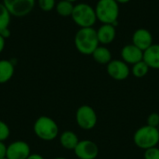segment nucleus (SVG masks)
I'll return each instance as SVG.
<instances>
[{
  "instance_id": "f257e3e1",
  "label": "nucleus",
  "mask_w": 159,
  "mask_h": 159,
  "mask_svg": "<svg viewBox=\"0 0 159 159\" xmlns=\"http://www.w3.org/2000/svg\"><path fill=\"white\" fill-rule=\"evenodd\" d=\"M74 43L76 50L83 55H92L100 45L97 31L93 27L79 28L75 33Z\"/></svg>"
},
{
  "instance_id": "f03ea898",
  "label": "nucleus",
  "mask_w": 159,
  "mask_h": 159,
  "mask_svg": "<svg viewBox=\"0 0 159 159\" xmlns=\"http://www.w3.org/2000/svg\"><path fill=\"white\" fill-rule=\"evenodd\" d=\"M94 8L97 20L102 24L116 25L117 23L120 8L116 0H98Z\"/></svg>"
},
{
  "instance_id": "7ed1b4c3",
  "label": "nucleus",
  "mask_w": 159,
  "mask_h": 159,
  "mask_svg": "<svg viewBox=\"0 0 159 159\" xmlns=\"http://www.w3.org/2000/svg\"><path fill=\"white\" fill-rule=\"evenodd\" d=\"M134 144L143 150H147L157 146L159 143V128L149 125L139 128L133 135Z\"/></svg>"
},
{
  "instance_id": "20e7f679",
  "label": "nucleus",
  "mask_w": 159,
  "mask_h": 159,
  "mask_svg": "<svg viewBox=\"0 0 159 159\" xmlns=\"http://www.w3.org/2000/svg\"><path fill=\"white\" fill-rule=\"evenodd\" d=\"M71 18L79 28L93 27L98 20L95 8L88 3L75 4Z\"/></svg>"
},
{
  "instance_id": "39448f33",
  "label": "nucleus",
  "mask_w": 159,
  "mask_h": 159,
  "mask_svg": "<svg viewBox=\"0 0 159 159\" xmlns=\"http://www.w3.org/2000/svg\"><path fill=\"white\" fill-rule=\"evenodd\" d=\"M34 132L37 138L45 142L55 140L59 136V126L49 116H39L34 123Z\"/></svg>"
},
{
  "instance_id": "423d86ee",
  "label": "nucleus",
  "mask_w": 159,
  "mask_h": 159,
  "mask_svg": "<svg viewBox=\"0 0 159 159\" xmlns=\"http://www.w3.org/2000/svg\"><path fill=\"white\" fill-rule=\"evenodd\" d=\"M75 121L80 129L84 130H90L95 128L98 122V116L91 106L84 104L77 108L75 113Z\"/></svg>"
},
{
  "instance_id": "0eeeda50",
  "label": "nucleus",
  "mask_w": 159,
  "mask_h": 159,
  "mask_svg": "<svg viewBox=\"0 0 159 159\" xmlns=\"http://www.w3.org/2000/svg\"><path fill=\"white\" fill-rule=\"evenodd\" d=\"M36 0H2L11 16L21 18L31 13L35 6Z\"/></svg>"
},
{
  "instance_id": "6e6552de",
  "label": "nucleus",
  "mask_w": 159,
  "mask_h": 159,
  "mask_svg": "<svg viewBox=\"0 0 159 159\" xmlns=\"http://www.w3.org/2000/svg\"><path fill=\"white\" fill-rule=\"evenodd\" d=\"M107 74L116 81L126 80L131 74L129 65L122 60H112L106 65Z\"/></svg>"
},
{
  "instance_id": "1a4fd4ad",
  "label": "nucleus",
  "mask_w": 159,
  "mask_h": 159,
  "mask_svg": "<svg viewBox=\"0 0 159 159\" xmlns=\"http://www.w3.org/2000/svg\"><path fill=\"white\" fill-rule=\"evenodd\" d=\"M74 152L77 158L96 159L99 155V147L92 141L83 140L79 141Z\"/></svg>"
},
{
  "instance_id": "9d476101",
  "label": "nucleus",
  "mask_w": 159,
  "mask_h": 159,
  "mask_svg": "<svg viewBox=\"0 0 159 159\" xmlns=\"http://www.w3.org/2000/svg\"><path fill=\"white\" fill-rule=\"evenodd\" d=\"M31 155L30 145L24 141H15L7 145V159H27Z\"/></svg>"
},
{
  "instance_id": "9b49d317",
  "label": "nucleus",
  "mask_w": 159,
  "mask_h": 159,
  "mask_svg": "<svg viewBox=\"0 0 159 159\" xmlns=\"http://www.w3.org/2000/svg\"><path fill=\"white\" fill-rule=\"evenodd\" d=\"M132 44L142 49L143 51L146 50L149 47L154 44V38L152 33L145 28L137 29L132 34Z\"/></svg>"
},
{
  "instance_id": "f8f14e48",
  "label": "nucleus",
  "mask_w": 159,
  "mask_h": 159,
  "mask_svg": "<svg viewBox=\"0 0 159 159\" xmlns=\"http://www.w3.org/2000/svg\"><path fill=\"white\" fill-rule=\"evenodd\" d=\"M121 60L129 65H133L143 60V51L131 44L125 45L120 51Z\"/></svg>"
},
{
  "instance_id": "ddd939ff",
  "label": "nucleus",
  "mask_w": 159,
  "mask_h": 159,
  "mask_svg": "<svg viewBox=\"0 0 159 159\" xmlns=\"http://www.w3.org/2000/svg\"><path fill=\"white\" fill-rule=\"evenodd\" d=\"M96 31L100 45H110L116 39V28L114 24H102L98 29H96Z\"/></svg>"
},
{
  "instance_id": "4468645a",
  "label": "nucleus",
  "mask_w": 159,
  "mask_h": 159,
  "mask_svg": "<svg viewBox=\"0 0 159 159\" xmlns=\"http://www.w3.org/2000/svg\"><path fill=\"white\" fill-rule=\"evenodd\" d=\"M143 61L150 69L159 70V44H153L143 51Z\"/></svg>"
},
{
  "instance_id": "2eb2a0df",
  "label": "nucleus",
  "mask_w": 159,
  "mask_h": 159,
  "mask_svg": "<svg viewBox=\"0 0 159 159\" xmlns=\"http://www.w3.org/2000/svg\"><path fill=\"white\" fill-rule=\"evenodd\" d=\"M15 64L9 60H0V84L8 82L14 75Z\"/></svg>"
},
{
  "instance_id": "dca6fc26",
  "label": "nucleus",
  "mask_w": 159,
  "mask_h": 159,
  "mask_svg": "<svg viewBox=\"0 0 159 159\" xmlns=\"http://www.w3.org/2000/svg\"><path fill=\"white\" fill-rule=\"evenodd\" d=\"M78 143V136L74 131L65 130L60 135V143L66 150H75Z\"/></svg>"
},
{
  "instance_id": "f3484780",
  "label": "nucleus",
  "mask_w": 159,
  "mask_h": 159,
  "mask_svg": "<svg viewBox=\"0 0 159 159\" xmlns=\"http://www.w3.org/2000/svg\"><path fill=\"white\" fill-rule=\"evenodd\" d=\"M91 56L97 63L102 65H107L112 61V53L110 49L102 45H99Z\"/></svg>"
},
{
  "instance_id": "a211bd4d",
  "label": "nucleus",
  "mask_w": 159,
  "mask_h": 159,
  "mask_svg": "<svg viewBox=\"0 0 159 159\" xmlns=\"http://www.w3.org/2000/svg\"><path fill=\"white\" fill-rule=\"evenodd\" d=\"M74 3L67 1V0H60L57 2L55 10L58 13V15L61 17H71L73 10H74Z\"/></svg>"
},
{
  "instance_id": "6ab92c4d",
  "label": "nucleus",
  "mask_w": 159,
  "mask_h": 159,
  "mask_svg": "<svg viewBox=\"0 0 159 159\" xmlns=\"http://www.w3.org/2000/svg\"><path fill=\"white\" fill-rule=\"evenodd\" d=\"M149 70H150V67L143 60V61L133 64L130 69V72L133 76H135L137 78H143L149 73Z\"/></svg>"
},
{
  "instance_id": "aec40b11",
  "label": "nucleus",
  "mask_w": 159,
  "mask_h": 159,
  "mask_svg": "<svg viewBox=\"0 0 159 159\" xmlns=\"http://www.w3.org/2000/svg\"><path fill=\"white\" fill-rule=\"evenodd\" d=\"M11 17L12 16L7 11L6 7L2 4V2H0V33L9 27Z\"/></svg>"
},
{
  "instance_id": "412c9836",
  "label": "nucleus",
  "mask_w": 159,
  "mask_h": 159,
  "mask_svg": "<svg viewBox=\"0 0 159 159\" xmlns=\"http://www.w3.org/2000/svg\"><path fill=\"white\" fill-rule=\"evenodd\" d=\"M56 4V0H37L38 7L45 12H48L55 9Z\"/></svg>"
},
{
  "instance_id": "4be33fe9",
  "label": "nucleus",
  "mask_w": 159,
  "mask_h": 159,
  "mask_svg": "<svg viewBox=\"0 0 159 159\" xmlns=\"http://www.w3.org/2000/svg\"><path fill=\"white\" fill-rule=\"evenodd\" d=\"M10 135L9 127L7 125L6 122L0 120V142H5L8 139Z\"/></svg>"
},
{
  "instance_id": "5701e85b",
  "label": "nucleus",
  "mask_w": 159,
  "mask_h": 159,
  "mask_svg": "<svg viewBox=\"0 0 159 159\" xmlns=\"http://www.w3.org/2000/svg\"><path fill=\"white\" fill-rule=\"evenodd\" d=\"M144 159H159V148L157 146L147 149L143 154Z\"/></svg>"
},
{
  "instance_id": "b1692460",
  "label": "nucleus",
  "mask_w": 159,
  "mask_h": 159,
  "mask_svg": "<svg viewBox=\"0 0 159 159\" xmlns=\"http://www.w3.org/2000/svg\"><path fill=\"white\" fill-rule=\"evenodd\" d=\"M147 125L155 128H159V114L152 113L147 117Z\"/></svg>"
},
{
  "instance_id": "393cba45",
  "label": "nucleus",
  "mask_w": 159,
  "mask_h": 159,
  "mask_svg": "<svg viewBox=\"0 0 159 159\" xmlns=\"http://www.w3.org/2000/svg\"><path fill=\"white\" fill-rule=\"evenodd\" d=\"M7 146L5 144V143L0 142V159H4L7 157Z\"/></svg>"
},
{
  "instance_id": "a878e982",
  "label": "nucleus",
  "mask_w": 159,
  "mask_h": 159,
  "mask_svg": "<svg viewBox=\"0 0 159 159\" xmlns=\"http://www.w3.org/2000/svg\"><path fill=\"white\" fill-rule=\"evenodd\" d=\"M0 34H1L5 39H7V38H9V37H10V35H11V32H10L9 28H7V29L3 30V31L0 33Z\"/></svg>"
},
{
  "instance_id": "bb28decb",
  "label": "nucleus",
  "mask_w": 159,
  "mask_h": 159,
  "mask_svg": "<svg viewBox=\"0 0 159 159\" xmlns=\"http://www.w3.org/2000/svg\"><path fill=\"white\" fill-rule=\"evenodd\" d=\"M5 47H6V39L0 34V54L3 52Z\"/></svg>"
},
{
  "instance_id": "cd10ccee",
  "label": "nucleus",
  "mask_w": 159,
  "mask_h": 159,
  "mask_svg": "<svg viewBox=\"0 0 159 159\" xmlns=\"http://www.w3.org/2000/svg\"><path fill=\"white\" fill-rule=\"evenodd\" d=\"M27 159H45L41 155H39V154H31Z\"/></svg>"
},
{
  "instance_id": "c85d7f7f",
  "label": "nucleus",
  "mask_w": 159,
  "mask_h": 159,
  "mask_svg": "<svg viewBox=\"0 0 159 159\" xmlns=\"http://www.w3.org/2000/svg\"><path fill=\"white\" fill-rule=\"evenodd\" d=\"M116 1L120 5V4H127V3H129L130 0H116Z\"/></svg>"
},
{
  "instance_id": "c756f323",
  "label": "nucleus",
  "mask_w": 159,
  "mask_h": 159,
  "mask_svg": "<svg viewBox=\"0 0 159 159\" xmlns=\"http://www.w3.org/2000/svg\"><path fill=\"white\" fill-rule=\"evenodd\" d=\"M53 159H67L66 157H55Z\"/></svg>"
},
{
  "instance_id": "7c9ffc66",
  "label": "nucleus",
  "mask_w": 159,
  "mask_h": 159,
  "mask_svg": "<svg viewBox=\"0 0 159 159\" xmlns=\"http://www.w3.org/2000/svg\"><path fill=\"white\" fill-rule=\"evenodd\" d=\"M67 1H70V2H72V3H75V2H76L77 0H67Z\"/></svg>"
},
{
  "instance_id": "2f4dec72",
  "label": "nucleus",
  "mask_w": 159,
  "mask_h": 159,
  "mask_svg": "<svg viewBox=\"0 0 159 159\" xmlns=\"http://www.w3.org/2000/svg\"><path fill=\"white\" fill-rule=\"evenodd\" d=\"M77 159H80V158H77Z\"/></svg>"
},
{
  "instance_id": "473e14b6",
  "label": "nucleus",
  "mask_w": 159,
  "mask_h": 159,
  "mask_svg": "<svg viewBox=\"0 0 159 159\" xmlns=\"http://www.w3.org/2000/svg\"><path fill=\"white\" fill-rule=\"evenodd\" d=\"M4 159H7V158H4Z\"/></svg>"
}]
</instances>
